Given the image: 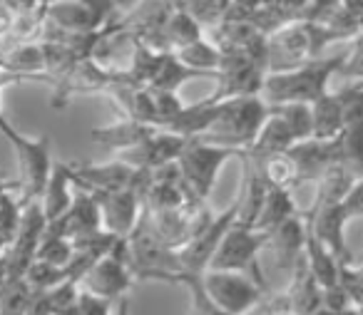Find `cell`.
I'll use <instances>...</instances> for the list:
<instances>
[{"instance_id": "obj_1", "label": "cell", "mask_w": 363, "mask_h": 315, "mask_svg": "<svg viewBox=\"0 0 363 315\" xmlns=\"http://www.w3.org/2000/svg\"><path fill=\"white\" fill-rule=\"evenodd\" d=\"M0 134L6 137L8 144L16 151L18 161V199L21 206H28L33 201H40L45 184L52 171V156H50V137H28L8 120V115L0 107Z\"/></svg>"}, {"instance_id": "obj_2", "label": "cell", "mask_w": 363, "mask_h": 315, "mask_svg": "<svg viewBox=\"0 0 363 315\" xmlns=\"http://www.w3.org/2000/svg\"><path fill=\"white\" fill-rule=\"evenodd\" d=\"M341 70V55H326L291 72L267 75L262 100L274 105H313L328 92V82Z\"/></svg>"}, {"instance_id": "obj_3", "label": "cell", "mask_w": 363, "mask_h": 315, "mask_svg": "<svg viewBox=\"0 0 363 315\" xmlns=\"http://www.w3.org/2000/svg\"><path fill=\"white\" fill-rule=\"evenodd\" d=\"M331 45L333 40L321 25L311 21L291 23L267 38V75L291 72L313 60H321Z\"/></svg>"}, {"instance_id": "obj_4", "label": "cell", "mask_w": 363, "mask_h": 315, "mask_svg": "<svg viewBox=\"0 0 363 315\" xmlns=\"http://www.w3.org/2000/svg\"><path fill=\"white\" fill-rule=\"evenodd\" d=\"M269 117V105L262 97H242V100H229L222 105L217 122L212 130L202 137V142L217 147H227L234 151H249L254 144L264 120Z\"/></svg>"}, {"instance_id": "obj_5", "label": "cell", "mask_w": 363, "mask_h": 315, "mask_svg": "<svg viewBox=\"0 0 363 315\" xmlns=\"http://www.w3.org/2000/svg\"><path fill=\"white\" fill-rule=\"evenodd\" d=\"M127 244V265H130L132 278L137 280H164V283H177L187 278V270L182 265L179 251L167 248L164 244L155 239L147 231V226L140 221L135 231L125 239Z\"/></svg>"}, {"instance_id": "obj_6", "label": "cell", "mask_w": 363, "mask_h": 315, "mask_svg": "<svg viewBox=\"0 0 363 315\" xmlns=\"http://www.w3.org/2000/svg\"><path fill=\"white\" fill-rule=\"evenodd\" d=\"M242 151L227 149V147H217V144H207L202 139H189L187 147L182 149L177 166H179L182 174V184L189 191L194 201L199 204H207L209 194H212L214 184L219 179V171L227 164L229 159H234Z\"/></svg>"}, {"instance_id": "obj_7", "label": "cell", "mask_w": 363, "mask_h": 315, "mask_svg": "<svg viewBox=\"0 0 363 315\" xmlns=\"http://www.w3.org/2000/svg\"><path fill=\"white\" fill-rule=\"evenodd\" d=\"M267 246V234H259L254 229L234 224L224 234L217 253L207 270H229V273L252 275L264 290H267V278L262 273V253Z\"/></svg>"}, {"instance_id": "obj_8", "label": "cell", "mask_w": 363, "mask_h": 315, "mask_svg": "<svg viewBox=\"0 0 363 315\" xmlns=\"http://www.w3.org/2000/svg\"><path fill=\"white\" fill-rule=\"evenodd\" d=\"M199 283L209 300L227 315L249 313L269 295L252 275L229 273V270H204L199 275Z\"/></svg>"}, {"instance_id": "obj_9", "label": "cell", "mask_w": 363, "mask_h": 315, "mask_svg": "<svg viewBox=\"0 0 363 315\" xmlns=\"http://www.w3.org/2000/svg\"><path fill=\"white\" fill-rule=\"evenodd\" d=\"M132 283H135V278H132L130 265H127V244L125 239H120L110 248V253L95 260L82 273V278L77 280V288L97 295V298L110 300V303H117V300L127 298V290L132 288Z\"/></svg>"}, {"instance_id": "obj_10", "label": "cell", "mask_w": 363, "mask_h": 315, "mask_svg": "<svg viewBox=\"0 0 363 315\" xmlns=\"http://www.w3.org/2000/svg\"><path fill=\"white\" fill-rule=\"evenodd\" d=\"M72 181L87 191H135L140 199L150 189V171L135 169L120 159L112 161H85V164H70Z\"/></svg>"}, {"instance_id": "obj_11", "label": "cell", "mask_w": 363, "mask_h": 315, "mask_svg": "<svg viewBox=\"0 0 363 315\" xmlns=\"http://www.w3.org/2000/svg\"><path fill=\"white\" fill-rule=\"evenodd\" d=\"M338 95L343 102V127L333 139L336 159L356 179H363V85L338 90Z\"/></svg>"}, {"instance_id": "obj_12", "label": "cell", "mask_w": 363, "mask_h": 315, "mask_svg": "<svg viewBox=\"0 0 363 315\" xmlns=\"http://www.w3.org/2000/svg\"><path fill=\"white\" fill-rule=\"evenodd\" d=\"M214 80H217V87H214V92L209 97L217 102L242 100V97H262L267 67L244 55H222Z\"/></svg>"}, {"instance_id": "obj_13", "label": "cell", "mask_w": 363, "mask_h": 315, "mask_svg": "<svg viewBox=\"0 0 363 315\" xmlns=\"http://www.w3.org/2000/svg\"><path fill=\"white\" fill-rule=\"evenodd\" d=\"M117 3L100 0H62L48 3V23L67 35H92L100 33L115 18Z\"/></svg>"}, {"instance_id": "obj_14", "label": "cell", "mask_w": 363, "mask_h": 315, "mask_svg": "<svg viewBox=\"0 0 363 315\" xmlns=\"http://www.w3.org/2000/svg\"><path fill=\"white\" fill-rule=\"evenodd\" d=\"M45 231H48V221L40 209V201H33V204L23 206L21 231H18L11 248L3 253V263H6V268L11 270V275L16 280H21L26 275V270L30 268V263L35 260L38 246H40Z\"/></svg>"}, {"instance_id": "obj_15", "label": "cell", "mask_w": 363, "mask_h": 315, "mask_svg": "<svg viewBox=\"0 0 363 315\" xmlns=\"http://www.w3.org/2000/svg\"><path fill=\"white\" fill-rule=\"evenodd\" d=\"M100 209L102 231L115 239H127L132 231L140 226L145 206H142L140 194L125 189V191H92Z\"/></svg>"}, {"instance_id": "obj_16", "label": "cell", "mask_w": 363, "mask_h": 315, "mask_svg": "<svg viewBox=\"0 0 363 315\" xmlns=\"http://www.w3.org/2000/svg\"><path fill=\"white\" fill-rule=\"evenodd\" d=\"M117 77L107 75L102 67H97L92 60H80L72 72L60 80L52 87V110H60V107L70 105L75 97H87V95H107V90L112 87Z\"/></svg>"}, {"instance_id": "obj_17", "label": "cell", "mask_w": 363, "mask_h": 315, "mask_svg": "<svg viewBox=\"0 0 363 315\" xmlns=\"http://www.w3.org/2000/svg\"><path fill=\"white\" fill-rule=\"evenodd\" d=\"M189 139H182V137L172 134L167 130H155L145 142L135 147V149L125 151V154L115 156V159L125 161V164L135 166V169L142 171H155L160 166L174 164L179 159L182 149L187 147Z\"/></svg>"}, {"instance_id": "obj_18", "label": "cell", "mask_w": 363, "mask_h": 315, "mask_svg": "<svg viewBox=\"0 0 363 315\" xmlns=\"http://www.w3.org/2000/svg\"><path fill=\"white\" fill-rule=\"evenodd\" d=\"M234 219H237V206H234V201H232V206L224 209L222 214H217L214 224L209 226L197 241H192L187 248L179 251L182 265H184V270H187L189 275H202L204 270L209 268V263H212L224 234L234 226Z\"/></svg>"}, {"instance_id": "obj_19", "label": "cell", "mask_w": 363, "mask_h": 315, "mask_svg": "<svg viewBox=\"0 0 363 315\" xmlns=\"http://www.w3.org/2000/svg\"><path fill=\"white\" fill-rule=\"evenodd\" d=\"M306 234H308V226L301 214L294 216V219L286 221L284 226H279L277 231L267 234V246H264V251L272 253L274 268L286 270V273H291V270L296 268V263L303 258Z\"/></svg>"}, {"instance_id": "obj_20", "label": "cell", "mask_w": 363, "mask_h": 315, "mask_svg": "<svg viewBox=\"0 0 363 315\" xmlns=\"http://www.w3.org/2000/svg\"><path fill=\"white\" fill-rule=\"evenodd\" d=\"M301 216L306 219L311 234L316 236V239L321 241L328 251H331L333 258H336L338 263L353 265V256L346 246V231H343L348 224V219H346V214H343L341 204L328 206V209H321V211H316V214H306V211H301Z\"/></svg>"}, {"instance_id": "obj_21", "label": "cell", "mask_w": 363, "mask_h": 315, "mask_svg": "<svg viewBox=\"0 0 363 315\" xmlns=\"http://www.w3.org/2000/svg\"><path fill=\"white\" fill-rule=\"evenodd\" d=\"M48 229L65 236V239H70V241L102 231L100 209H97V201H95V196H92V191L82 189V186H75V199H72L70 211H67L60 221L48 226Z\"/></svg>"}, {"instance_id": "obj_22", "label": "cell", "mask_w": 363, "mask_h": 315, "mask_svg": "<svg viewBox=\"0 0 363 315\" xmlns=\"http://www.w3.org/2000/svg\"><path fill=\"white\" fill-rule=\"evenodd\" d=\"M239 159L244 164V179H242V189H239L237 199H234V206H237L234 224L244 226V229H254L259 214H262L264 199L269 194V186L264 184L262 174H259V169L254 166V161L247 154H239Z\"/></svg>"}, {"instance_id": "obj_23", "label": "cell", "mask_w": 363, "mask_h": 315, "mask_svg": "<svg viewBox=\"0 0 363 315\" xmlns=\"http://www.w3.org/2000/svg\"><path fill=\"white\" fill-rule=\"evenodd\" d=\"M72 199H75V181H72L70 164L55 161L50 171V179L45 184V191L40 196V209L45 214L48 226L60 221L70 211Z\"/></svg>"}, {"instance_id": "obj_24", "label": "cell", "mask_w": 363, "mask_h": 315, "mask_svg": "<svg viewBox=\"0 0 363 315\" xmlns=\"http://www.w3.org/2000/svg\"><path fill=\"white\" fill-rule=\"evenodd\" d=\"M289 156L294 159L298 169V186L301 184H316L323 176V171L331 164H336V147L333 142H318L308 139L301 144H294L289 149Z\"/></svg>"}, {"instance_id": "obj_25", "label": "cell", "mask_w": 363, "mask_h": 315, "mask_svg": "<svg viewBox=\"0 0 363 315\" xmlns=\"http://www.w3.org/2000/svg\"><path fill=\"white\" fill-rule=\"evenodd\" d=\"M291 278H289L286 290H281L284 298H286L289 308L296 315H316L321 313V298H323V288L316 283V278L308 270L306 260H298L296 268L291 270Z\"/></svg>"}, {"instance_id": "obj_26", "label": "cell", "mask_w": 363, "mask_h": 315, "mask_svg": "<svg viewBox=\"0 0 363 315\" xmlns=\"http://www.w3.org/2000/svg\"><path fill=\"white\" fill-rule=\"evenodd\" d=\"M155 132V127H145L140 122L132 120H115L112 125L105 127H92L90 130V139L95 142L102 149H110L115 156L125 154V151L135 149L140 142H145L147 137Z\"/></svg>"}, {"instance_id": "obj_27", "label": "cell", "mask_w": 363, "mask_h": 315, "mask_svg": "<svg viewBox=\"0 0 363 315\" xmlns=\"http://www.w3.org/2000/svg\"><path fill=\"white\" fill-rule=\"evenodd\" d=\"M353 181H356V176H353L341 161L331 164L323 171L321 179L313 184V199H311V206L306 209V214H316V211L328 209V206L343 204L346 194L351 191Z\"/></svg>"}, {"instance_id": "obj_28", "label": "cell", "mask_w": 363, "mask_h": 315, "mask_svg": "<svg viewBox=\"0 0 363 315\" xmlns=\"http://www.w3.org/2000/svg\"><path fill=\"white\" fill-rule=\"evenodd\" d=\"M0 67L8 75L26 80H45V55H43L40 42H28V45H16L0 52Z\"/></svg>"}, {"instance_id": "obj_29", "label": "cell", "mask_w": 363, "mask_h": 315, "mask_svg": "<svg viewBox=\"0 0 363 315\" xmlns=\"http://www.w3.org/2000/svg\"><path fill=\"white\" fill-rule=\"evenodd\" d=\"M294 144H296V139H294V134L289 132V127L284 125V120L269 110V117L264 120L257 139H254V144L249 147V151H244V154L252 161H262L274 154H286Z\"/></svg>"}, {"instance_id": "obj_30", "label": "cell", "mask_w": 363, "mask_h": 315, "mask_svg": "<svg viewBox=\"0 0 363 315\" xmlns=\"http://www.w3.org/2000/svg\"><path fill=\"white\" fill-rule=\"evenodd\" d=\"M298 214H301V209L296 206L294 191L269 189L254 231H259V234H272V231H277L279 226H284L286 221H291L294 216H298Z\"/></svg>"}, {"instance_id": "obj_31", "label": "cell", "mask_w": 363, "mask_h": 315, "mask_svg": "<svg viewBox=\"0 0 363 315\" xmlns=\"http://www.w3.org/2000/svg\"><path fill=\"white\" fill-rule=\"evenodd\" d=\"M313 115V139L318 142H333L343 127V102L338 92L328 90L321 100L311 105Z\"/></svg>"}, {"instance_id": "obj_32", "label": "cell", "mask_w": 363, "mask_h": 315, "mask_svg": "<svg viewBox=\"0 0 363 315\" xmlns=\"http://www.w3.org/2000/svg\"><path fill=\"white\" fill-rule=\"evenodd\" d=\"M308 226V224H306ZM303 260H306L308 270L316 278V283L321 285L323 290L331 288V285L338 283V273H341V263L333 258V253L311 234L308 229L306 234V248H303Z\"/></svg>"}, {"instance_id": "obj_33", "label": "cell", "mask_w": 363, "mask_h": 315, "mask_svg": "<svg viewBox=\"0 0 363 315\" xmlns=\"http://www.w3.org/2000/svg\"><path fill=\"white\" fill-rule=\"evenodd\" d=\"M162 33H164L167 42H169L172 55H174L177 50H182V47L192 45V42H197L204 38V30L199 28V23L194 21V18L189 16L179 3H174V8H172V13H169V18H167L164 28H162Z\"/></svg>"}, {"instance_id": "obj_34", "label": "cell", "mask_w": 363, "mask_h": 315, "mask_svg": "<svg viewBox=\"0 0 363 315\" xmlns=\"http://www.w3.org/2000/svg\"><path fill=\"white\" fill-rule=\"evenodd\" d=\"M254 166L262 174L264 184L269 189H279V191H296L298 186V169L294 164V159L286 154H274L267 156L262 161H254Z\"/></svg>"}, {"instance_id": "obj_35", "label": "cell", "mask_w": 363, "mask_h": 315, "mask_svg": "<svg viewBox=\"0 0 363 315\" xmlns=\"http://www.w3.org/2000/svg\"><path fill=\"white\" fill-rule=\"evenodd\" d=\"M174 57L187 67V70H192L197 77H214L219 70V62H222L219 50L209 40H204V38L192 42V45L182 47V50H177Z\"/></svg>"}, {"instance_id": "obj_36", "label": "cell", "mask_w": 363, "mask_h": 315, "mask_svg": "<svg viewBox=\"0 0 363 315\" xmlns=\"http://www.w3.org/2000/svg\"><path fill=\"white\" fill-rule=\"evenodd\" d=\"M35 258L48 265H52V268H57V270H65V275H67V268H70L72 258H75V248H72L70 239H65V236L48 229L40 241V246H38Z\"/></svg>"}, {"instance_id": "obj_37", "label": "cell", "mask_w": 363, "mask_h": 315, "mask_svg": "<svg viewBox=\"0 0 363 315\" xmlns=\"http://www.w3.org/2000/svg\"><path fill=\"white\" fill-rule=\"evenodd\" d=\"M194 77L197 75H194L192 70H187V67L182 65L174 55H164L160 62V67H157L155 77H152V82L147 85V90L172 92V95H177V90H179L187 80H194Z\"/></svg>"}, {"instance_id": "obj_38", "label": "cell", "mask_w": 363, "mask_h": 315, "mask_svg": "<svg viewBox=\"0 0 363 315\" xmlns=\"http://www.w3.org/2000/svg\"><path fill=\"white\" fill-rule=\"evenodd\" d=\"M277 117H281L284 125L289 127V132L294 134L296 144L313 139V115L311 105H274L269 107Z\"/></svg>"}, {"instance_id": "obj_39", "label": "cell", "mask_w": 363, "mask_h": 315, "mask_svg": "<svg viewBox=\"0 0 363 315\" xmlns=\"http://www.w3.org/2000/svg\"><path fill=\"white\" fill-rule=\"evenodd\" d=\"M21 221H23L21 199H18V191H11V194H6L3 204H0V248H3V253L16 241L18 231H21Z\"/></svg>"}, {"instance_id": "obj_40", "label": "cell", "mask_w": 363, "mask_h": 315, "mask_svg": "<svg viewBox=\"0 0 363 315\" xmlns=\"http://www.w3.org/2000/svg\"><path fill=\"white\" fill-rule=\"evenodd\" d=\"M21 280L33 290V293L43 295L50 288H55V285L65 283V280H70V278L65 275V270H57V268H52V265H48V263H43V260L35 258Z\"/></svg>"}, {"instance_id": "obj_41", "label": "cell", "mask_w": 363, "mask_h": 315, "mask_svg": "<svg viewBox=\"0 0 363 315\" xmlns=\"http://www.w3.org/2000/svg\"><path fill=\"white\" fill-rule=\"evenodd\" d=\"M227 3L229 0H214V3L204 0V3H179V6L199 23V28L204 33H209L224 23V18H227Z\"/></svg>"}, {"instance_id": "obj_42", "label": "cell", "mask_w": 363, "mask_h": 315, "mask_svg": "<svg viewBox=\"0 0 363 315\" xmlns=\"http://www.w3.org/2000/svg\"><path fill=\"white\" fill-rule=\"evenodd\" d=\"M35 300H38V293H33L23 280H16V283L8 288V293L3 295L0 315H30Z\"/></svg>"}, {"instance_id": "obj_43", "label": "cell", "mask_w": 363, "mask_h": 315, "mask_svg": "<svg viewBox=\"0 0 363 315\" xmlns=\"http://www.w3.org/2000/svg\"><path fill=\"white\" fill-rule=\"evenodd\" d=\"M182 285L189 290L192 295V310L194 315H227L224 310H219L217 305L209 300V295L204 293L202 283H199V275H187V278L182 280Z\"/></svg>"}, {"instance_id": "obj_44", "label": "cell", "mask_w": 363, "mask_h": 315, "mask_svg": "<svg viewBox=\"0 0 363 315\" xmlns=\"http://www.w3.org/2000/svg\"><path fill=\"white\" fill-rule=\"evenodd\" d=\"M70 315H115V303L80 290L75 300V308H72Z\"/></svg>"}, {"instance_id": "obj_45", "label": "cell", "mask_w": 363, "mask_h": 315, "mask_svg": "<svg viewBox=\"0 0 363 315\" xmlns=\"http://www.w3.org/2000/svg\"><path fill=\"white\" fill-rule=\"evenodd\" d=\"M343 214H346V219H363V179H356L351 186V191L346 194V199H343L341 204Z\"/></svg>"}, {"instance_id": "obj_46", "label": "cell", "mask_w": 363, "mask_h": 315, "mask_svg": "<svg viewBox=\"0 0 363 315\" xmlns=\"http://www.w3.org/2000/svg\"><path fill=\"white\" fill-rule=\"evenodd\" d=\"M264 305V315H296L291 308H289L286 298H284V293H277V295H267V298L262 300Z\"/></svg>"}, {"instance_id": "obj_47", "label": "cell", "mask_w": 363, "mask_h": 315, "mask_svg": "<svg viewBox=\"0 0 363 315\" xmlns=\"http://www.w3.org/2000/svg\"><path fill=\"white\" fill-rule=\"evenodd\" d=\"M16 283V278L11 275V270L6 268V263H3V258H0V303H3V295L8 293V288Z\"/></svg>"}, {"instance_id": "obj_48", "label": "cell", "mask_w": 363, "mask_h": 315, "mask_svg": "<svg viewBox=\"0 0 363 315\" xmlns=\"http://www.w3.org/2000/svg\"><path fill=\"white\" fill-rule=\"evenodd\" d=\"M115 315H130V303H127V298L115 303Z\"/></svg>"}, {"instance_id": "obj_49", "label": "cell", "mask_w": 363, "mask_h": 315, "mask_svg": "<svg viewBox=\"0 0 363 315\" xmlns=\"http://www.w3.org/2000/svg\"><path fill=\"white\" fill-rule=\"evenodd\" d=\"M356 16H358V30H361L363 38V3H356Z\"/></svg>"}, {"instance_id": "obj_50", "label": "cell", "mask_w": 363, "mask_h": 315, "mask_svg": "<svg viewBox=\"0 0 363 315\" xmlns=\"http://www.w3.org/2000/svg\"><path fill=\"white\" fill-rule=\"evenodd\" d=\"M244 315H264V305L259 303L257 308H254V310H249V313H244Z\"/></svg>"}, {"instance_id": "obj_51", "label": "cell", "mask_w": 363, "mask_h": 315, "mask_svg": "<svg viewBox=\"0 0 363 315\" xmlns=\"http://www.w3.org/2000/svg\"><path fill=\"white\" fill-rule=\"evenodd\" d=\"M356 273H358V278L363 280V265H356Z\"/></svg>"}, {"instance_id": "obj_52", "label": "cell", "mask_w": 363, "mask_h": 315, "mask_svg": "<svg viewBox=\"0 0 363 315\" xmlns=\"http://www.w3.org/2000/svg\"><path fill=\"white\" fill-rule=\"evenodd\" d=\"M353 265H363V253H361V258H356V263Z\"/></svg>"}, {"instance_id": "obj_53", "label": "cell", "mask_w": 363, "mask_h": 315, "mask_svg": "<svg viewBox=\"0 0 363 315\" xmlns=\"http://www.w3.org/2000/svg\"><path fill=\"white\" fill-rule=\"evenodd\" d=\"M0 258H3V248H0Z\"/></svg>"}]
</instances>
